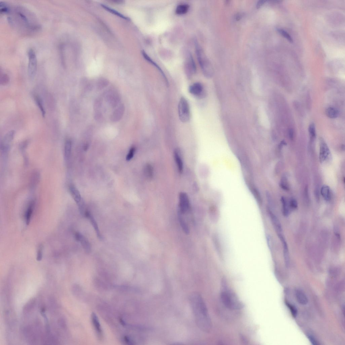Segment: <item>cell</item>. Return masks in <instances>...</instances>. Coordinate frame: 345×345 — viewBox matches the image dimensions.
I'll use <instances>...</instances> for the list:
<instances>
[{
    "mask_svg": "<svg viewBox=\"0 0 345 345\" xmlns=\"http://www.w3.org/2000/svg\"><path fill=\"white\" fill-rule=\"evenodd\" d=\"M189 9V6L187 4H182L177 6L176 9V13L181 15L186 13Z\"/></svg>",
    "mask_w": 345,
    "mask_h": 345,
    "instance_id": "obj_28",
    "label": "cell"
},
{
    "mask_svg": "<svg viewBox=\"0 0 345 345\" xmlns=\"http://www.w3.org/2000/svg\"><path fill=\"white\" fill-rule=\"evenodd\" d=\"M308 132L310 139L313 141L316 137V130L315 126L313 123L310 124L308 128Z\"/></svg>",
    "mask_w": 345,
    "mask_h": 345,
    "instance_id": "obj_34",
    "label": "cell"
},
{
    "mask_svg": "<svg viewBox=\"0 0 345 345\" xmlns=\"http://www.w3.org/2000/svg\"><path fill=\"white\" fill-rule=\"evenodd\" d=\"M10 11V7L6 3L3 2H0V11L1 14L8 13Z\"/></svg>",
    "mask_w": 345,
    "mask_h": 345,
    "instance_id": "obj_38",
    "label": "cell"
},
{
    "mask_svg": "<svg viewBox=\"0 0 345 345\" xmlns=\"http://www.w3.org/2000/svg\"><path fill=\"white\" fill-rule=\"evenodd\" d=\"M240 338H241V340H242V342H243V343H247V339H246V338H245V337L243 335H241V336H240Z\"/></svg>",
    "mask_w": 345,
    "mask_h": 345,
    "instance_id": "obj_52",
    "label": "cell"
},
{
    "mask_svg": "<svg viewBox=\"0 0 345 345\" xmlns=\"http://www.w3.org/2000/svg\"><path fill=\"white\" fill-rule=\"evenodd\" d=\"M85 217L89 218L90 221L92 225H93L96 233L98 238L99 239H102V237L101 235V232L100 231H99L98 225L94 217L92 215L90 212L87 211L85 213Z\"/></svg>",
    "mask_w": 345,
    "mask_h": 345,
    "instance_id": "obj_18",
    "label": "cell"
},
{
    "mask_svg": "<svg viewBox=\"0 0 345 345\" xmlns=\"http://www.w3.org/2000/svg\"><path fill=\"white\" fill-rule=\"evenodd\" d=\"M190 301L197 326L203 331L209 332L212 327L211 320L201 295L197 292L192 293L190 296Z\"/></svg>",
    "mask_w": 345,
    "mask_h": 345,
    "instance_id": "obj_1",
    "label": "cell"
},
{
    "mask_svg": "<svg viewBox=\"0 0 345 345\" xmlns=\"http://www.w3.org/2000/svg\"><path fill=\"white\" fill-rule=\"evenodd\" d=\"M24 336L29 343H34L36 342V337L35 334L30 326H27L24 328L23 330Z\"/></svg>",
    "mask_w": 345,
    "mask_h": 345,
    "instance_id": "obj_16",
    "label": "cell"
},
{
    "mask_svg": "<svg viewBox=\"0 0 345 345\" xmlns=\"http://www.w3.org/2000/svg\"><path fill=\"white\" fill-rule=\"evenodd\" d=\"M195 45L197 59L203 73L206 77L211 78L213 74L212 65L196 41H195Z\"/></svg>",
    "mask_w": 345,
    "mask_h": 345,
    "instance_id": "obj_3",
    "label": "cell"
},
{
    "mask_svg": "<svg viewBox=\"0 0 345 345\" xmlns=\"http://www.w3.org/2000/svg\"><path fill=\"white\" fill-rule=\"evenodd\" d=\"M15 132L11 130L7 132L3 137L1 143V149L3 153H7L9 150L11 144L14 137Z\"/></svg>",
    "mask_w": 345,
    "mask_h": 345,
    "instance_id": "obj_10",
    "label": "cell"
},
{
    "mask_svg": "<svg viewBox=\"0 0 345 345\" xmlns=\"http://www.w3.org/2000/svg\"><path fill=\"white\" fill-rule=\"evenodd\" d=\"M174 155L178 171L180 173H182L183 171V164L181 153L178 149H176Z\"/></svg>",
    "mask_w": 345,
    "mask_h": 345,
    "instance_id": "obj_19",
    "label": "cell"
},
{
    "mask_svg": "<svg viewBox=\"0 0 345 345\" xmlns=\"http://www.w3.org/2000/svg\"><path fill=\"white\" fill-rule=\"evenodd\" d=\"M185 64V72L187 77L191 78L196 72V67L192 55L188 52L187 53Z\"/></svg>",
    "mask_w": 345,
    "mask_h": 345,
    "instance_id": "obj_7",
    "label": "cell"
},
{
    "mask_svg": "<svg viewBox=\"0 0 345 345\" xmlns=\"http://www.w3.org/2000/svg\"><path fill=\"white\" fill-rule=\"evenodd\" d=\"M109 84V82L108 80L105 79H101L98 80L96 84L97 89L98 90H102L108 86Z\"/></svg>",
    "mask_w": 345,
    "mask_h": 345,
    "instance_id": "obj_33",
    "label": "cell"
},
{
    "mask_svg": "<svg viewBox=\"0 0 345 345\" xmlns=\"http://www.w3.org/2000/svg\"><path fill=\"white\" fill-rule=\"evenodd\" d=\"M289 205L291 209H296L298 207V206L297 202L294 199H291L290 201Z\"/></svg>",
    "mask_w": 345,
    "mask_h": 345,
    "instance_id": "obj_44",
    "label": "cell"
},
{
    "mask_svg": "<svg viewBox=\"0 0 345 345\" xmlns=\"http://www.w3.org/2000/svg\"><path fill=\"white\" fill-rule=\"evenodd\" d=\"M142 54L144 56V58L146 59L149 61V62H150L151 63L153 64V65H154V66L156 67V68L158 69V70L161 72V73L162 74V75L163 76H164L165 80L166 82V83H167V85H168V80L167 79L166 76H165L163 72L162 71V70L158 66V65L156 64L154 62H153V61L151 60L150 57H149L147 55L146 53L144 51H142Z\"/></svg>",
    "mask_w": 345,
    "mask_h": 345,
    "instance_id": "obj_31",
    "label": "cell"
},
{
    "mask_svg": "<svg viewBox=\"0 0 345 345\" xmlns=\"http://www.w3.org/2000/svg\"><path fill=\"white\" fill-rule=\"evenodd\" d=\"M28 72L29 77L33 79L35 76L37 68V60L36 53L32 49H29L28 53Z\"/></svg>",
    "mask_w": 345,
    "mask_h": 345,
    "instance_id": "obj_6",
    "label": "cell"
},
{
    "mask_svg": "<svg viewBox=\"0 0 345 345\" xmlns=\"http://www.w3.org/2000/svg\"><path fill=\"white\" fill-rule=\"evenodd\" d=\"M136 151V148L134 147H132L130 149L128 155L126 156V160L128 161L131 160L134 156Z\"/></svg>",
    "mask_w": 345,
    "mask_h": 345,
    "instance_id": "obj_42",
    "label": "cell"
},
{
    "mask_svg": "<svg viewBox=\"0 0 345 345\" xmlns=\"http://www.w3.org/2000/svg\"><path fill=\"white\" fill-rule=\"evenodd\" d=\"M178 219L180 225L186 234H188L190 233V229L185 220L184 219L182 214L178 213Z\"/></svg>",
    "mask_w": 345,
    "mask_h": 345,
    "instance_id": "obj_26",
    "label": "cell"
},
{
    "mask_svg": "<svg viewBox=\"0 0 345 345\" xmlns=\"http://www.w3.org/2000/svg\"><path fill=\"white\" fill-rule=\"evenodd\" d=\"M282 204V213L283 215L287 216L290 214L289 205L285 197H282L281 198Z\"/></svg>",
    "mask_w": 345,
    "mask_h": 345,
    "instance_id": "obj_29",
    "label": "cell"
},
{
    "mask_svg": "<svg viewBox=\"0 0 345 345\" xmlns=\"http://www.w3.org/2000/svg\"><path fill=\"white\" fill-rule=\"evenodd\" d=\"M221 298L224 305L229 309L237 310L244 308L243 304L235 294L228 288L225 279L221 282Z\"/></svg>",
    "mask_w": 345,
    "mask_h": 345,
    "instance_id": "obj_2",
    "label": "cell"
},
{
    "mask_svg": "<svg viewBox=\"0 0 345 345\" xmlns=\"http://www.w3.org/2000/svg\"><path fill=\"white\" fill-rule=\"evenodd\" d=\"M34 99L37 106L39 107L41 111L42 116L43 117H45L46 112L42 99L39 96L36 95L34 96Z\"/></svg>",
    "mask_w": 345,
    "mask_h": 345,
    "instance_id": "obj_30",
    "label": "cell"
},
{
    "mask_svg": "<svg viewBox=\"0 0 345 345\" xmlns=\"http://www.w3.org/2000/svg\"><path fill=\"white\" fill-rule=\"evenodd\" d=\"M295 296L296 299L300 304L306 305L308 304V299L305 293L300 289L295 290Z\"/></svg>",
    "mask_w": 345,
    "mask_h": 345,
    "instance_id": "obj_17",
    "label": "cell"
},
{
    "mask_svg": "<svg viewBox=\"0 0 345 345\" xmlns=\"http://www.w3.org/2000/svg\"><path fill=\"white\" fill-rule=\"evenodd\" d=\"M286 305L290 309L293 317H296L298 314V310L296 307L292 304L288 303L286 304Z\"/></svg>",
    "mask_w": 345,
    "mask_h": 345,
    "instance_id": "obj_39",
    "label": "cell"
},
{
    "mask_svg": "<svg viewBox=\"0 0 345 345\" xmlns=\"http://www.w3.org/2000/svg\"><path fill=\"white\" fill-rule=\"evenodd\" d=\"M36 304V299L33 298L30 299L24 306L23 308V313L24 315H27L31 312L34 309Z\"/></svg>",
    "mask_w": 345,
    "mask_h": 345,
    "instance_id": "obj_22",
    "label": "cell"
},
{
    "mask_svg": "<svg viewBox=\"0 0 345 345\" xmlns=\"http://www.w3.org/2000/svg\"><path fill=\"white\" fill-rule=\"evenodd\" d=\"M277 31L279 33L281 34V35L285 37L286 39L289 41L290 43H292L293 42V40L292 37L290 36V34L285 31L283 29L281 28H277Z\"/></svg>",
    "mask_w": 345,
    "mask_h": 345,
    "instance_id": "obj_37",
    "label": "cell"
},
{
    "mask_svg": "<svg viewBox=\"0 0 345 345\" xmlns=\"http://www.w3.org/2000/svg\"><path fill=\"white\" fill-rule=\"evenodd\" d=\"M72 149V142L70 140H67L65 142L64 150V159L66 161H68L70 159L71 155Z\"/></svg>",
    "mask_w": 345,
    "mask_h": 345,
    "instance_id": "obj_21",
    "label": "cell"
},
{
    "mask_svg": "<svg viewBox=\"0 0 345 345\" xmlns=\"http://www.w3.org/2000/svg\"><path fill=\"white\" fill-rule=\"evenodd\" d=\"M69 190L72 196L77 204L82 200L81 195L79 190L73 185H71L69 187Z\"/></svg>",
    "mask_w": 345,
    "mask_h": 345,
    "instance_id": "obj_20",
    "label": "cell"
},
{
    "mask_svg": "<svg viewBox=\"0 0 345 345\" xmlns=\"http://www.w3.org/2000/svg\"><path fill=\"white\" fill-rule=\"evenodd\" d=\"M320 141L319 159L320 162L322 163L328 159L331 153L327 145L324 140L321 138Z\"/></svg>",
    "mask_w": 345,
    "mask_h": 345,
    "instance_id": "obj_11",
    "label": "cell"
},
{
    "mask_svg": "<svg viewBox=\"0 0 345 345\" xmlns=\"http://www.w3.org/2000/svg\"><path fill=\"white\" fill-rule=\"evenodd\" d=\"M253 191H254V195H255V197L257 198L258 200H260V194L258 192V190L256 189H254L253 190Z\"/></svg>",
    "mask_w": 345,
    "mask_h": 345,
    "instance_id": "obj_50",
    "label": "cell"
},
{
    "mask_svg": "<svg viewBox=\"0 0 345 345\" xmlns=\"http://www.w3.org/2000/svg\"><path fill=\"white\" fill-rule=\"evenodd\" d=\"M178 113L179 119L181 122L186 123L190 119V112L188 102L184 97L180 99L178 106Z\"/></svg>",
    "mask_w": 345,
    "mask_h": 345,
    "instance_id": "obj_4",
    "label": "cell"
},
{
    "mask_svg": "<svg viewBox=\"0 0 345 345\" xmlns=\"http://www.w3.org/2000/svg\"><path fill=\"white\" fill-rule=\"evenodd\" d=\"M289 138L291 140H293L294 138V131L292 129H289Z\"/></svg>",
    "mask_w": 345,
    "mask_h": 345,
    "instance_id": "obj_49",
    "label": "cell"
},
{
    "mask_svg": "<svg viewBox=\"0 0 345 345\" xmlns=\"http://www.w3.org/2000/svg\"><path fill=\"white\" fill-rule=\"evenodd\" d=\"M190 204L188 196L185 193H181L179 196V213L183 214L189 211Z\"/></svg>",
    "mask_w": 345,
    "mask_h": 345,
    "instance_id": "obj_8",
    "label": "cell"
},
{
    "mask_svg": "<svg viewBox=\"0 0 345 345\" xmlns=\"http://www.w3.org/2000/svg\"><path fill=\"white\" fill-rule=\"evenodd\" d=\"M280 186L283 190L286 191L289 190V186L288 181H287V179L286 176H283L281 180L280 183Z\"/></svg>",
    "mask_w": 345,
    "mask_h": 345,
    "instance_id": "obj_36",
    "label": "cell"
},
{
    "mask_svg": "<svg viewBox=\"0 0 345 345\" xmlns=\"http://www.w3.org/2000/svg\"><path fill=\"white\" fill-rule=\"evenodd\" d=\"M307 336L310 342H311L313 345H317L319 344L317 340L313 336L310 335H308Z\"/></svg>",
    "mask_w": 345,
    "mask_h": 345,
    "instance_id": "obj_47",
    "label": "cell"
},
{
    "mask_svg": "<svg viewBox=\"0 0 345 345\" xmlns=\"http://www.w3.org/2000/svg\"><path fill=\"white\" fill-rule=\"evenodd\" d=\"M101 6L103 9H104L106 10L109 11V12L111 13L114 15H116L117 16L119 17L122 18L124 19V20H129V19L122 15L120 13L118 12L116 10H113L112 9L110 8V7L105 6V5H101Z\"/></svg>",
    "mask_w": 345,
    "mask_h": 345,
    "instance_id": "obj_32",
    "label": "cell"
},
{
    "mask_svg": "<svg viewBox=\"0 0 345 345\" xmlns=\"http://www.w3.org/2000/svg\"><path fill=\"white\" fill-rule=\"evenodd\" d=\"M189 91L190 94L196 98H202L205 97L204 88L200 83L197 82L192 84L189 87Z\"/></svg>",
    "mask_w": 345,
    "mask_h": 345,
    "instance_id": "obj_9",
    "label": "cell"
},
{
    "mask_svg": "<svg viewBox=\"0 0 345 345\" xmlns=\"http://www.w3.org/2000/svg\"><path fill=\"white\" fill-rule=\"evenodd\" d=\"M94 117L95 120L98 121H101L103 118L102 113L99 111H95Z\"/></svg>",
    "mask_w": 345,
    "mask_h": 345,
    "instance_id": "obj_43",
    "label": "cell"
},
{
    "mask_svg": "<svg viewBox=\"0 0 345 345\" xmlns=\"http://www.w3.org/2000/svg\"><path fill=\"white\" fill-rule=\"evenodd\" d=\"M267 1H263V0H262V1H258L257 2V3L256 5V7L257 9H259L260 7H261Z\"/></svg>",
    "mask_w": 345,
    "mask_h": 345,
    "instance_id": "obj_48",
    "label": "cell"
},
{
    "mask_svg": "<svg viewBox=\"0 0 345 345\" xmlns=\"http://www.w3.org/2000/svg\"><path fill=\"white\" fill-rule=\"evenodd\" d=\"M34 207V203L32 202L28 205L25 214V219L27 225H29L31 219Z\"/></svg>",
    "mask_w": 345,
    "mask_h": 345,
    "instance_id": "obj_23",
    "label": "cell"
},
{
    "mask_svg": "<svg viewBox=\"0 0 345 345\" xmlns=\"http://www.w3.org/2000/svg\"><path fill=\"white\" fill-rule=\"evenodd\" d=\"M91 319L92 324L98 338L99 339H102L103 336L102 330L98 317L95 313L92 314Z\"/></svg>",
    "mask_w": 345,
    "mask_h": 345,
    "instance_id": "obj_13",
    "label": "cell"
},
{
    "mask_svg": "<svg viewBox=\"0 0 345 345\" xmlns=\"http://www.w3.org/2000/svg\"><path fill=\"white\" fill-rule=\"evenodd\" d=\"M278 235L283 245V254H284L285 262L286 265V266H288L290 263V256L288 246H287V243L286 241L285 238L283 236L282 234H278Z\"/></svg>",
    "mask_w": 345,
    "mask_h": 345,
    "instance_id": "obj_15",
    "label": "cell"
},
{
    "mask_svg": "<svg viewBox=\"0 0 345 345\" xmlns=\"http://www.w3.org/2000/svg\"><path fill=\"white\" fill-rule=\"evenodd\" d=\"M75 238L76 240L81 243L86 253L89 254L91 251V247L89 241L82 234L78 232L75 234Z\"/></svg>",
    "mask_w": 345,
    "mask_h": 345,
    "instance_id": "obj_14",
    "label": "cell"
},
{
    "mask_svg": "<svg viewBox=\"0 0 345 345\" xmlns=\"http://www.w3.org/2000/svg\"><path fill=\"white\" fill-rule=\"evenodd\" d=\"M321 193L322 196L326 201H328L331 200V190L328 186H323L321 188Z\"/></svg>",
    "mask_w": 345,
    "mask_h": 345,
    "instance_id": "obj_24",
    "label": "cell"
},
{
    "mask_svg": "<svg viewBox=\"0 0 345 345\" xmlns=\"http://www.w3.org/2000/svg\"><path fill=\"white\" fill-rule=\"evenodd\" d=\"M103 104V99L100 97H98L95 99L94 103V109L95 111H99L102 108Z\"/></svg>",
    "mask_w": 345,
    "mask_h": 345,
    "instance_id": "obj_35",
    "label": "cell"
},
{
    "mask_svg": "<svg viewBox=\"0 0 345 345\" xmlns=\"http://www.w3.org/2000/svg\"><path fill=\"white\" fill-rule=\"evenodd\" d=\"M104 97L105 101L111 108H116L120 105L121 98L116 90L113 89L108 90L105 92Z\"/></svg>",
    "mask_w": 345,
    "mask_h": 345,
    "instance_id": "obj_5",
    "label": "cell"
},
{
    "mask_svg": "<svg viewBox=\"0 0 345 345\" xmlns=\"http://www.w3.org/2000/svg\"><path fill=\"white\" fill-rule=\"evenodd\" d=\"M125 107L124 104L119 105L114 110L110 116V120L113 122L120 121L123 117L125 112Z\"/></svg>",
    "mask_w": 345,
    "mask_h": 345,
    "instance_id": "obj_12",
    "label": "cell"
},
{
    "mask_svg": "<svg viewBox=\"0 0 345 345\" xmlns=\"http://www.w3.org/2000/svg\"><path fill=\"white\" fill-rule=\"evenodd\" d=\"M269 212L270 217L275 228L277 230L278 234H281L282 229L280 222L277 217L273 213H272L271 212Z\"/></svg>",
    "mask_w": 345,
    "mask_h": 345,
    "instance_id": "obj_25",
    "label": "cell"
},
{
    "mask_svg": "<svg viewBox=\"0 0 345 345\" xmlns=\"http://www.w3.org/2000/svg\"><path fill=\"white\" fill-rule=\"evenodd\" d=\"M325 113L328 117L332 119L337 118L339 115V111L338 110L332 107L328 108L326 110Z\"/></svg>",
    "mask_w": 345,
    "mask_h": 345,
    "instance_id": "obj_27",
    "label": "cell"
},
{
    "mask_svg": "<svg viewBox=\"0 0 345 345\" xmlns=\"http://www.w3.org/2000/svg\"><path fill=\"white\" fill-rule=\"evenodd\" d=\"M43 247L40 245L38 247L37 252V260L38 261H41L43 258Z\"/></svg>",
    "mask_w": 345,
    "mask_h": 345,
    "instance_id": "obj_41",
    "label": "cell"
},
{
    "mask_svg": "<svg viewBox=\"0 0 345 345\" xmlns=\"http://www.w3.org/2000/svg\"><path fill=\"white\" fill-rule=\"evenodd\" d=\"M58 323L59 326L63 329L66 328V323L63 317H61L59 318L58 321Z\"/></svg>",
    "mask_w": 345,
    "mask_h": 345,
    "instance_id": "obj_45",
    "label": "cell"
},
{
    "mask_svg": "<svg viewBox=\"0 0 345 345\" xmlns=\"http://www.w3.org/2000/svg\"><path fill=\"white\" fill-rule=\"evenodd\" d=\"M242 17L243 15H242V14H241L240 13L236 15V16H235L236 20L237 21H239L241 20V18H242Z\"/></svg>",
    "mask_w": 345,
    "mask_h": 345,
    "instance_id": "obj_51",
    "label": "cell"
},
{
    "mask_svg": "<svg viewBox=\"0 0 345 345\" xmlns=\"http://www.w3.org/2000/svg\"><path fill=\"white\" fill-rule=\"evenodd\" d=\"M10 81V78L8 75L7 74H3L1 76L0 79V83L2 85H6L8 84Z\"/></svg>",
    "mask_w": 345,
    "mask_h": 345,
    "instance_id": "obj_40",
    "label": "cell"
},
{
    "mask_svg": "<svg viewBox=\"0 0 345 345\" xmlns=\"http://www.w3.org/2000/svg\"><path fill=\"white\" fill-rule=\"evenodd\" d=\"M145 170L149 177H151L153 174V169L151 166L150 165L148 164Z\"/></svg>",
    "mask_w": 345,
    "mask_h": 345,
    "instance_id": "obj_46",
    "label": "cell"
}]
</instances>
